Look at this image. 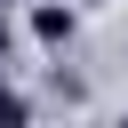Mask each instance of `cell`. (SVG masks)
<instances>
[{"mask_svg": "<svg viewBox=\"0 0 128 128\" xmlns=\"http://www.w3.org/2000/svg\"><path fill=\"white\" fill-rule=\"evenodd\" d=\"M72 24H80V16H72L64 0H40V8H32V40H40V48H64Z\"/></svg>", "mask_w": 128, "mask_h": 128, "instance_id": "1", "label": "cell"}, {"mask_svg": "<svg viewBox=\"0 0 128 128\" xmlns=\"http://www.w3.org/2000/svg\"><path fill=\"white\" fill-rule=\"evenodd\" d=\"M8 48H16V24H8V16H0V56H8Z\"/></svg>", "mask_w": 128, "mask_h": 128, "instance_id": "2", "label": "cell"}]
</instances>
